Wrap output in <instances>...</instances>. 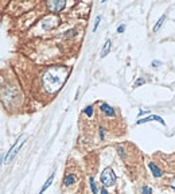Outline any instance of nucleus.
Returning <instances> with one entry per match:
<instances>
[{
	"mask_svg": "<svg viewBox=\"0 0 175 194\" xmlns=\"http://www.w3.org/2000/svg\"><path fill=\"white\" fill-rule=\"evenodd\" d=\"M148 167H150V170L152 171V174L155 175V177H160L162 175V171H160V169L156 166L155 163H148Z\"/></svg>",
	"mask_w": 175,
	"mask_h": 194,
	"instance_id": "obj_8",
	"label": "nucleus"
},
{
	"mask_svg": "<svg viewBox=\"0 0 175 194\" xmlns=\"http://www.w3.org/2000/svg\"><path fill=\"white\" fill-rule=\"evenodd\" d=\"M100 20H101V16L98 15L97 18H96V23H94V27H93V31H96L97 30V27H98V24H100Z\"/></svg>",
	"mask_w": 175,
	"mask_h": 194,
	"instance_id": "obj_14",
	"label": "nucleus"
},
{
	"mask_svg": "<svg viewBox=\"0 0 175 194\" xmlns=\"http://www.w3.org/2000/svg\"><path fill=\"white\" fill-rule=\"evenodd\" d=\"M3 158H4L3 155H0V165H2V160H3Z\"/></svg>",
	"mask_w": 175,
	"mask_h": 194,
	"instance_id": "obj_20",
	"label": "nucleus"
},
{
	"mask_svg": "<svg viewBox=\"0 0 175 194\" xmlns=\"http://www.w3.org/2000/svg\"><path fill=\"white\" fill-rule=\"evenodd\" d=\"M74 182H75V177L73 174H67L64 178V185L65 186H70V185H73Z\"/></svg>",
	"mask_w": 175,
	"mask_h": 194,
	"instance_id": "obj_9",
	"label": "nucleus"
},
{
	"mask_svg": "<svg viewBox=\"0 0 175 194\" xmlns=\"http://www.w3.org/2000/svg\"><path fill=\"white\" fill-rule=\"evenodd\" d=\"M90 187H92V191L93 194H98L97 193V186H96V182H94V179L90 178Z\"/></svg>",
	"mask_w": 175,
	"mask_h": 194,
	"instance_id": "obj_13",
	"label": "nucleus"
},
{
	"mask_svg": "<svg viewBox=\"0 0 175 194\" xmlns=\"http://www.w3.org/2000/svg\"><path fill=\"white\" fill-rule=\"evenodd\" d=\"M158 65H160L159 61H154V62H152V66H154V67H158Z\"/></svg>",
	"mask_w": 175,
	"mask_h": 194,
	"instance_id": "obj_18",
	"label": "nucleus"
},
{
	"mask_svg": "<svg viewBox=\"0 0 175 194\" xmlns=\"http://www.w3.org/2000/svg\"><path fill=\"white\" fill-rule=\"evenodd\" d=\"M172 189H175V186H174V187H172Z\"/></svg>",
	"mask_w": 175,
	"mask_h": 194,
	"instance_id": "obj_21",
	"label": "nucleus"
},
{
	"mask_svg": "<svg viewBox=\"0 0 175 194\" xmlns=\"http://www.w3.org/2000/svg\"><path fill=\"white\" fill-rule=\"evenodd\" d=\"M53 179H54V174H51V177H50V178H49V179H47V181H46V183H44V185H43V187H42V189H40V191H39L38 194H42V193H43L44 190H46V189H47V187H49V186H50V185H51V182H53Z\"/></svg>",
	"mask_w": 175,
	"mask_h": 194,
	"instance_id": "obj_11",
	"label": "nucleus"
},
{
	"mask_svg": "<svg viewBox=\"0 0 175 194\" xmlns=\"http://www.w3.org/2000/svg\"><path fill=\"white\" fill-rule=\"evenodd\" d=\"M111 46H112V42L108 39L105 42V45H104V47H102V50H101V58H104L105 55H108V53H109V50H111Z\"/></svg>",
	"mask_w": 175,
	"mask_h": 194,
	"instance_id": "obj_7",
	"label": "nucleus"
},
{
	"mask_svg": "<svg viewBox=\"0 0 175 194\" xmlns=\"http://www.w3.org/2000/svg\"><path fill=\"white\" fill-rule=\"evenodd\" d=\"M124 30H125V26H120L117 29V33H124Z\"/></svg>",
	"mask_w": 175,
	"mask_h": 194,
	"instance_id": "obj_17",
	"label": "nucleus"
},
{
	"mask_svg": "<svg viewBox=\"0 0 175 194\" xmlns=\"http://www.w3.org/2000/svg\"><path fill=\"white\" fill-rule=\"evenodd\" d=\"M101 194H109V193H108V191L105 190V187H104V189H102V190H101Z\"/></svg>",
	"mask_w": 175,
	"mask_h": 194,
	"instance_id": "obj_19",
	"label": "nucleus"
},
{
	"mask_svg": "<svg viewBox=\"0 0 175 194\" xmlns=\"http://www.w3.org/2000/svg\"><path fill=\"white\" fill-rule=\"evenodd\" d=\"M147 121H159V123H162V124L164 125V120L162 119L160 116H155V115H152V116H147V117H144V119L137 120V123H136V124H143V123H147Z\"/></svg>",
	"mask_w": 175,
	"mask_h": 194,
	"instance_id": "obj_5",
	"label": "nucleus"
},
{
	"mask_svg": "<svg viewBox=\"0 0 175 194\" xmlns=\"http://www.w3.org/2000/svg\"><path fill=\"white\" fill-rule=\"evenodd\" d=\"M143 194H152L151 187H148V186H144V187H143Z\"/></svg>",
	"mask_w": 175,
	"mask_h": 194,
	"instance_id": "obj_15",
	"label": "nucleus"
},
{
	"mask_svg": "<svg viewBox=\"0 0 175 194\" xmlns=\"http://www.w3.org/2000/svg\"><path fill=\"white\" fill-rule=\"evenodd\" d=\"M116 182V175L113 173V170L111 167L104 169V171L101 173V183L104 186H113Z\"/></svg>",
	"mask_w": 175,
	"mask_h": 194,
	"instance_id": "obj_2",
	"label": "nucleus"
},
{
	"mask_svg": "<svg viewBox=\"0 0 175 194\" xmlns=\"http://www.w3.org/2000/svg\"><path fill=\"white\" fill-rule=\"evenodd\" d=\"M164 20H166V15H162V16H160V19L158 20V23H156L155 27H154V33H158L159 29L162 27V24H163V22H164Z\"/></svg>",
	"mask_w": 175,
	"mask_h": 194,
	"instance_id": "obj_10",
	"label": "nucleus"
},
{
	"mask_svg": "<svg viewBox=\"0 0 175 194\" xmlns=\"http://www.w3.org/2000/svg\"><path fill=\"white\" fill-rule=\"evenodd\" d=\"M65 6H66L65 0H53V2H49L47 3V8L51 12H59V11L64 10Z\"/></svg>",
	"mask_w": 175,
	"mask_h": 194,
	"instance_id": "obj_4",
	"label": "nucleus"
},
{
	"mask_svg": "<svg viewBox=\"0 0 175 194\" xmlns=\"http://www.w3.org/2000/svg\"><path fill=\"white\" fill-rule=\"evenodd\" d=\"M143 84H144V80H143V78H140V80H137L136 82H135V85H133V87H135V88H137V87H140V85H143Z\"/></svg>",
	"mask_w": 175,
	"mask_h": 194,
	"instance_id": "obj_16",
	"label": "nucleus"
},
{
	"mask_svg": "<svg viewBox=\"0 0 175 194\" xmlns=\"http://www.w3.org/2000/svg\"><path fill=\"white\" fill-rule=\"evenodd\" d=\"M24 140H26V136H24V135H22V136L15 142V144H13V146L11 147L10 152H8L7 156L4 158V162H6V163H8V162H11V160L13 159V156H15V155L18 154V151H19V150H20V147L23 146Z\"/></svg>",
	"mask_w": 175,
	"mask_h": 194,
	"instance_id": "obj_3",
	"label": "nucleus"
},
{
	"mask_svg": "<svg viewBox=\"0 0 175 194\" xmlns=\"http://www.w3.org/2000/svg\"><path fill=\"white\" fill-rule=\"evenodd\" d=\"M67 76L65 67H51L43 74V88L47 92L54 93L64 85Z\"/></svg>",
	"mask_w": 175,
	"mask_h": 194,
	"instance_id": "obj_1",
	"label": "nucleus"
},
{
	"mask_svg": "<svg viewBox=\"0 0 175 194\" xmlns=\"http://www.w3.org/2000/svg\"><path fill=\"white\" fill-rule=\"evenodd\" d=\"M101 111L102 112H104V113L106 115V116H115V109H113V108H112V107H109V105H108V104H101Z\"/></svg>",
	"mask_w": 175,
	"mask_h": 194,
	"instance_id": "obj_6",
	"label": "nucleus"
},
{
	"mask_svg": "<svg viewBox=\"0 0 175 194\" xmlns=\"http://www.w3.org/2000/svg\"><path fill=\"white\" fill-rule=\"evenodd\" d=\"M84 113L86 115V116H89V117H90V116L93 115V107H92V105L86 107V108H85V111H84Z\"/></svg>",
	"mask_w": 175,
	"mask_h": 194,
	"instance_id": "obj_12",
	"label": "nucleus"
}]
</instances>
